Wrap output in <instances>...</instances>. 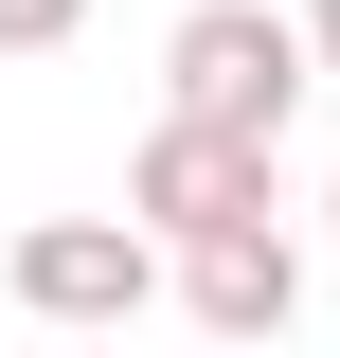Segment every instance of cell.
Returning <instances> with one entry per match:
<instances>
[{"instance_id": "cell-1", "label": "cell", "mask_w": 340, "mask_h": 358, "mask_svg": "<svg viewBox=\"0 0 340 358\" xmlns=\"http://www.w3.org/2000/svg\"><path fill=\"white\" fill-rule=\"evenodd\" d=\"M304 90H323V72H304V18H287V0H197V18L162 36V108H179V126H251V143H287Z\"/></svg>"}, {"instance_id": "cell-2", "label": "cell", "mask_w": 340, "mask_h": 358, "mask_svg": "<svg viewBox=\"0 0 340 358\" xmlns=\"http://www.w3.org/2000/svg\"><path fill=\"white\" fill-rule=\"evenodd\" d=\"M126 215L162 233V251H179V233H233V215H287V143H251V126H179V108H162L143 162H126Z\"/></svg>"}, {"instance_id": "cell-3", "label": "cell", "mask_w": 340, "mask_h": 358, "mask_svg": "<svg viewBox=\"0 0 340 358\" xmlns=\"http://www.w3.org/2000/svg\"><path fill=\"white\" fill-rule=\"evenodd\" d=\"M0 287H18V322H143L162 305V233L143 215H36L0 251Z\"/></svg>"}, {"instance_id": "cell-4", "label": "cell", "mask_w": 340, "mask_h": 358, "mask_svg": "<svg viewBox=\"0 0 340 358\" xmlns=\"http://www.w3.org/2000/svg\"><path fill=\"white\" fill-rule=\"evenodd\" d=\"M162 287H179V322H215V341H287V322H304V251H287V215L179 233V251H162Z\"/></svg>"}, {"instance_id": "cell-5", "label": "cell", "mask_w": 340, "mask_h": 358, "mask_svg": "<svg viewBox=\"0 0 340 358\" xmlns=\"http://www.w3.org/2000/svg\"><path fill=\"white\" fill-rule=\"evenodd\" d=\"M90 36V0H0V54H72Z\"/></svg>"}, {"instance_id": "cell-6", "label": "cell", "mask_w": 340, "mask_h": 358, "mask_svg": "<svg viewBox=\"0 0 340 358\" xmlns=\"http://www.w3.org/2000/svg\"><path fill=\"white\" fill-rule=\"evenodd\" d=\"M287 18H304V72L340 90V0H287Z\"/></svg>"}, {"instance_id": "cell-7", "label": "cell", "mask_w": 340, "mask_h": 358, "mask_svg": "<svg viewBox=\"0 0 340 358\" xmlns=\"http://www.w3.org/2000/svg\"><path fill=\"white\" fill-rule=\"evenodd\" d=\"M323 233H340V179H323Z\"/></svg>"}]
</instances>
